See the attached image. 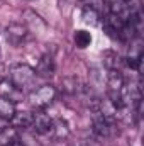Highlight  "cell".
<instances>
[{
  "mask_svg": "<svg viewBox=\"0 0 144 146\" xmlns=\"http://www.w3.org/2000/svg\"><path fill=\"white\" fill-rule=\"evenodd\" d=\"M36 70L29 65H24V63H17V65H12L10 66V72H9V82L17 88L20 90L22 94L24 92H31L36 85Z\"/></svg>",
  "mask_w": 144,
  "mask_h": 146,
  "instance_id": "1",
  "label": "cell"
},
{
  "mask_svg": "<svg viewBox=\"0 0 144 146\" xmlns=\"http://www.w3.org/2000/svg\"><path fill=\"white\" fill-rule=\"evenodd\" d=\"M56 95H58L56 87L51 83H46V85H41V87L32 88L29 92V102L36 109H46L56 99Z\"/></svg>",
  "mask_w": 144,
  "mask_h": 146,
  "instance_id": "2",
  "label": "cell"
},
{
  "mask_svg": "<svg viewBox=\"0 0 144 146\" xmlns=\"http://www.w3.org/2000/svg\"><path fill=\"white\" fill-rule=\"evenodd\" d=\"M92 127H93V134L98 139H107L115 134V122L105 119L100 110L92 112Z\"/></svg>",
  "mask_w": 144,
  "mask_h": 146,
  "instance_id": "3",
  "label": "cell"
},
{
  "mask_svg": "<svg viewBox=\"0 0 144 146\" xmlns=\"http://www.w3.org/2000/svg\"><path fill=\"white\" fill-rule=\"evenodd\" d=\"M27 36H29V31L20 22H10L5 27V39H7V42L12 44V46H15V48L22 46L26 42Z\"/></svg>",
  "mask_w": 144,
  "mask_h": 146,
  "instance_id": "4",
  "label": "cell"
},
{
  "mask_svg": "<svg viewBox=\"0 0 144 146\" xmlns=\"http://www.w3.org/2000/svg\"><path fill=\"white\" fill-rule=\"evenodd\" d=\"M51 126H53V119L46 112L32 114V126H31V129L36 134H49L51 133Z\"/></svg>",
  "mask_w": 144,
  "mask_h": 146,
  "instance_id": "5",
  "label": "cell"
},
{
  "mask_svg": "<svg viewBox=\"0 0 144 146\" xmlns=\"http://www.w3.org/2000/svg\"><path fill=\"white\" fill-rule=\"evenodd\" d=\"M56 73V63H54V58L51 54H42L37 61L36 66V75L41 78H49Z\"/></svg>",
  "mask_w": 144,
  "mask_h": 146,
  "instance_id": "6",
  "label": "cell"
},
{
  "mask_svg": "<svg viewBox=\"0 0 144 146\" xmlns=\"http://www.w3.org/2000/svg\"><path fill=\"white\" fill-rule=\"evenodd\" d=\"M32 126V112L22 110V112H15L14 117L10 119V127H14L17 133L19 131H29Z\"/></svg>",
  "mask_w": 144,
  "mask_h": 146,
  "instance_id": "7",
  "label": "cell"
},
{
  "mask_svg": "<svg viewBox=\"0 0 144 146\" xmlns=\"http://www.w3.org/2000/svg\"><path fill=\"white\" fill-rule=\"evenodd\" d=\"M49 134L54 139H66L70 136L68 122L65 119H53V126H51V133Z\"/></svg>",
  "mask_w": 144,
  "mask_h": 146,
  "instance_id": "8",
  "label": "cell"
},
{
  "mask_svg": "<svg viewBox=\"0 0 144 146\" xmlns=\"http://www.w3.org/2000/svg\"><path fill=\"white\" fill-rule=\"evenodd\" d=\"M61 85H63V90H65L66 94H71V95H76V94L85 92L83 82H81L80 78H76V76H68V78H65V80L61 82Z\"/></svg>",
  "mask_w": 144,
  "mask_h": 146,
  "instance_id": "9",
  "label": "cell"
},
{
  "mask_svg": "<svg viewBox=\"0 0 144 146\" xmlns=\"http://www.w3.org/2000/svg\"><path fill=\"white\" fill-rule=\"evenodd\" d=\"M81 19L88 26H98L100 24V14H98V10L93 5H88V3L81 9Z\"/></svg>",
  "mask_w": 144,
  "mask_h": 146,
  "instance_id": "10",
  "label": "cell"
},
{
  "mask_svg": "<svg viewBox=\"0 0 144 146\" xmlns=\"http://www.w3.org/2000/svg\"><path fill=\"white\" fill-rule=\"evenodd\" d=\"M17 112L15 109V102L5 99V97H0V119L3 121H10L14 117V114Z\"/></svg>",
  "mask_w": 144,
  "mask_h": 146,
  "instance_id": "11",
  "label": "cell"
},
{
  "mask_svg": "<svg viewBox=\"0 0 144 146\" xmlns=\"http://www.w3.org/2000/svg\"><path fill=\"white\" fill-rule=\"evenodd\" d=\"M19 133L14 127H0V146H9L17 139Z\"/></svg>",
  "mask_w": 144,
  "mask_h": 146,
  "instance_id": "12",
  "label": "cell"
},
{
  "mask_svg": "<svg viewBox=\"0 0 144 146\" xmlns=\"http://www.w3.org/2000/svg\"><path fill=\"white\" fill-rule=\"evenodd\" d=\"M92 42V34L87 33V31H76L75 33V44L81 49H85L87 46H90Z\"/></svg>",
  "mask_w": 144,
  "mask_h": 146,
  "instance_id": "13",
  "label": "cell"
},
{
  "mask_svg": "<svg viewBox=\"0 0 144 146\" xmlns=\"http://www.w3.org/2000/svg\"><path fill=\"white\" fill-rule=\"evenodd\" d=\"M104 63L108 70H117V65H119V56L112 51H107L104 54Z\"/></svg>",
  "mask_w": 144,
  "mask_h": 146,
  "instance_id": "14",
  "label": "cell"
},
{
  "mask_svg": "<svg viewBox=\"0 0 144 146\" xmlns=\"http://www.w3.org/2000/svg\"><path fill=\"white\" fill-rule=\"evenodd\" d=\"M9 146H24V145H22V143H20L19 139H15V141H14L12 145H9Z\"/></svg>",
  "mask_w": 144,
  "mask_h": 146,
  "instance_id": "15",
  "label": "cell"
},
{
  "mask_svg": "<svg viewBox=\"0 0 144 146\" xmlns=\"http://www.w3.org/2000/svg\"><path fill=\"white\" fill-rule=\"evenodd\" d=\"M70 146H83V145H80V143H78V145H70Z\"/></svg>",
  "mask_w": 144,
  "mask_h": 146,
  "instance_id": "16",
  "label": "cell"
},
{
  "mask_svg": "<svg viewBox=\"0 0 144 146\" xmlns=\"http://www.w3.org/2000/svg\"><path fill=\"white\" fill-rule=\"evenodd\" d=\"M122 2H131V0H122Z\"/></svg>",
  "mask_w": 144,
  "mask_h": 146,
  "instance_id": "17",
  "label": "cell"
}]
</instances>
